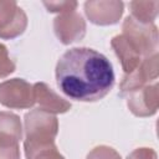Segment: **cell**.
<instances>
[{
    "label": "cell",
    "mask_w": 159,
    "mask_h": 159,
    "mask_svg": "<svg viewBox=\"0 0 159 159\" xmlns=\"http://www.w3.org/2000/svg\"><path fill=\"white\" fill-rule=\"evenodd\" d=\"M56 81L68 98L96 102L107 96L114 84L113 66L104 55L93 48L73 47L60 57Z\"/></svg>",
    "instance_id": "cell-1"
},
{
    "label": "cell",
    "mask_w": 159,
    "mask_h": 159,
    "mask_svg": "<svg viewBox=\"0 0 159 159\" xmlns=\"http://www.w3.org/2000/svg\"><path fill=\"white\" fill-rule=\"evenodd\" d=\"M24 122V149L26 158L42 148L55 144V138L58 132V119L55 114L36 108L25 114Z\"/></svg>",
    "instance_id": "cell-2"
},
{
    "label": "cell",
    "mask_w": 159,
    "mask_h": 159,
    "mask_svg": "<svg viewBox=\"0 0 159 159\" xmlns=\"http://www.w3.org/2000/svg\"><path fill=\"white\" fill-rule=\"evenodd\" d=\"M122 30V35L143 58L158 52V27L154 24H140L132 16H127Z\"/></svg>",
    "instance_id": "cell-3"
},
{
    "label": "cell",
    "mask_w": 159,
    "mask_h": 159,
    "mask_svg": "<svg viewBox=\"0 0 159 159\" xmlns=\"http://www.w3.org/2000/svg\"><path fill=\"white\" fill-rule=\"evenodd\" d=\"M0 103L11 109H25L35 104L34 84L22 78H11L0 83Z\"/></svg>",
    "instance_id": "cell-4"
},
{
    "label": "cell",
    "mask_w": 159,
    "mask_h": 159,
    "mask_svg": "<svg viewBox=\"0 0 159 159\" xmlns=\"http://www.w3.org/2000/svg\"><path fill=\"white\" fill-rule=\"evenodd\" d=\"M158 52L144 57L134 71L124 75L119 86V94L125 97L128 93L150 84L152 81L155 82L158 78Z\"/></svg>",
    "instance_id": "cell-5"
},
{
    "label": "cell",
    "mask_w": 159,
    "mask_h": 159,
    "mask_svg": "<svg viewBox=\"0 0 159 159\" xmlns=\"http://www.w3.org/2000/svg\"><path fill=\"white\" fill-rule=\"evenodd\" d=\"M27 27V16L15 1L0 0V39L20 36Z\"/></svg>",
    "instance_id": "cell-6"
},
{
    "label": "cell",
    "mask_w": 159,
    "mask_h": 159,
    "mask_svg": "<svg viewBox=\"0 0 159 159\" xmlns=\"http://www.w3.org/2000/svg\"><path fill=\"white\" fill-rule=\"evenodd\" d=\"M127 106L137 117H150L159 107V86L157 82L140 87L127 96Z\"/></svg>",
    "instance_id": "cell-7"
},
{
    "label": "cell",
    "mask_w": 159,
    "mask_h": 159,
    "mask_svg": "<svg viewBox=\"0 0 159 159\" xmlns=\"http://www.w3.org/2000/svg\"><path fill=\"white\" fill-rule=\"evenodd\" d=\"M124 4L118 0H91L84 2V14L92 24L114 25L123 15Z\"/></svg>",
    "instance_id": "cell-8"
},
{
    "label": "cell",
    "mask_w": 159,
    "mask_h": 159,
    "mask_svg": "<svg viewBox=\"0 0 159 159\" xmlns=\"http://www.w3.org/2000/svg\"><path fill=\"white\" fill-rule=\"evenodd\" d=\"M53 31L63 45L82 40L86 34V21L76 10L60 14L53 20Z\"/></svg>",
    "instance_id": "cell-9"
},
{
    "label": "cell",
    "mask_w": 159,
    "mask_h": 159,
    "mask_svg": "<svg viewBox=\"0 0 159 159\" xmlns=\"http://www.w3.org/2000/svg\"><path fill=\"white\" fill-rule=\"evenodd\" d=\"M34 97L35 103L39 108L52 114L66 113L71 108V103L57 94L48 84L43 82H37L34 84Z\"/></svg>",
    "instance_id": "cell-10"
},
{
    "label": "cell",
    "mask_w": 159,
    "mask_h": 159,
    "mask_svg": "<svg viewBox=\"0 0 159 159\" xmlns=\"http://www.w3.org/2000/svg\"><path fill=\"white\" fill-rule=\"evenodd\" d=\"M111 46L120 61L124 75L134 71L138 67V65L140 63V61L143 60V57L139 55V52L129 43V41L122 34L117 35L112 39Z\"/></svg>",
    "instance_id": "cell-11"
},
{
    "label": "cell",
    "mask_w": 159,
    "mask_h": 159,
    "mask_svg": "<svg viewBox=\"0 0 159 159\" xmlns=\"http://www.w3.org/2000/svg\"><path fill=\"white\" fill-rule=\"evenodd\" d=\"M22 138L20 117L11 112H0V145H19Z\"/></svg>",
    "instance_id": "cell-12"
},
{
    "label": "cell",
    "mask_w": 159,
    "mask_h": 159,
    "mask_svg": "<svg viewBox=\"0 0 159 159\" xmlns=\"http://www.w3.org/2000/svg\"><path fill=\"white\" fill-rule=\"evenodd\" d=\"M129 9L132 17L140 24H153L159 12V1H130Z\"/></svg>",
    "instance_id": "cell-13"
},
{
    "label": "cell",
    "mask_w": 159,
    "mask_h": 159,
    "mask_svg": "<svg viewBox=\"0 0 159 159\" xmlns=\"http://www.w3.org/2000/svg\"><path fill=\"white\" fill-rule=\"evenodd\" d=\"M15 62L9 56V51L5 45L0 43V78H4L15 71Z\"/></svg>",
    "instance_id": "cell-14"
},
{
    "label": "cell",
    "mask_w": 159,
    "mask_h": 159,
    "mask_svg": "<svg viewBox=\"0 0 159 159\" xmlns=\"http://www.w3.org/2000/svg\"><path fill=\"white\" fill-rule=\"evenodd\" d=\"M87 159H122V158L116 149L107 145H99L93 148L88 153Z\"/></svg>",
    "instance_id": "cell-15"
},
{
    "label": "cell",
    "mask_w": 159,
    "mask_h": 159,
    "mask_svg": "<svg viewBox=\"0 0 159 159\" xmlns=\"http://www.w3.org/2000/svg\"><path fill=\"white\" fill-rule=\"evenodd\" d=\"M47 11L50 12H66L73 11L77 7V1H43Z\"/></svg>",
    "instance_id": "cell-16"
},
{
    "label": "cell",
    "mask_w": 159,
    "mask_h": 159,
    "mask_svg": "<svg viewBox=\"0 0 159 159\" xmlns=\"http://www.w3.org/2000/svg\"><path fill=\"white\" fill-rule=\"evenodd\" d=\"M26 159H65V157L62 154H60L56 145L52 144V145H48L46 148H42V149L35 152Z\"/></svg>",
    "instance_id": "cell-17"
},
{
    "label": "cell",
    "mask_w": 159,
    "mask_h": 159,
    "mask_svg": "<svg viewBox=\"0 0 159 159\" xmlns=\"http://www.w3.org/2000/svg\"><path fill=\"white\" fill-rule=\"evenodd\" d=\"M127 159H158L157 153L152 148H138L134 149Z\"/></svg>",
    "instance_id": "cell-18"
},
{
    "label": "cell",
    "mask_w": 159,
    "mask_h": 159,
    "mask_svg": "<svg viewBox=\"0 0 159 159\" xmlns=\"http://www.w3.org/2000/svg\"><path fill=\"white\" fill-rule=\"evenodd\" d=\"M0 159H20L19 145H0Z\"/></svg>",
    "instance_id": "cell-19"
}]
</instances>
